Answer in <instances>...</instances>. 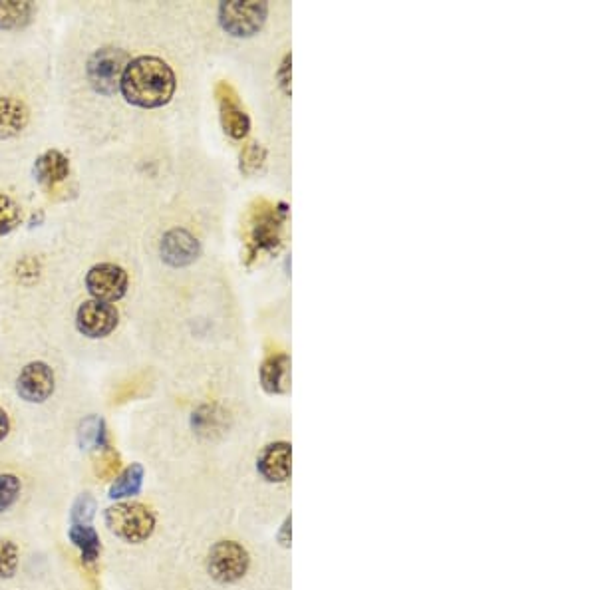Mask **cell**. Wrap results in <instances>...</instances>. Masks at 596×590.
<instances>
[{"label": "cell", "instance_id": "20", "mask_svg": "<svg viewBox=\"0 0 596 590\" xmlns=\"http://www.w3.org/2000/svg\"><path fill=\"white\" fill-rule=\"evenodd\" d=\"M96 509H98L96 499L90 493H82L72 505V513H70L72 525H92L96 517Z\"/></svg>", "mask_w": 596, "mask_h": 590}, {"label": "cell", "instance_id": "19", "mask_svg": "<svg viewBox=\"0 0 596 590\" xmlns=\"http://www.w3.org/2000/svg\"><path fill=\"white\" fill-rule=\"evenodd\" d=\"M20 551L18 545L10 539H0V581L12 579L18 573Z\"/></svg>", "mask_w": 596, "mask_h": 590}, {"label": "cell", "instance_id": "21", "mask_svg": "<svg viewBox=\"0 0 596 590\" xmlns=\"http://www.w3.org/2000/svg\"><path fill=\"white\" fill-rule=\"evenodd\" d=\"M22 221L20 207L14 199L0 193V237L12 233Z\"/></svg>", "mask_w": 596, "mask_h": 590}, {"label": "cell", "instance_id": "26", "mask_svg": "<svg viewBox=\"0 0 596 590\" xmlns=\"http://www.w3.org/2000/svg\"><path fill=\"white\" fill-rule=\"evenodd\" d=\"M8 432H10V420H8V414L0 408V442H4Z\"/></svg>", "mask_w": 596, "mask_h": 590}, {"label": "cell", "instance_id": "9", "mask_svg": "<svg viewBox=\"0 0 596 590\" xmlns=\"http://www.w3.org/2000/svg\"><path fill=\"white\" fill-rule=\"evenodd\" d=\"M257 473L271 485H283L291 479V443L265 445L257 457Z\"/></svg>", "mask_w": 596, "mask_h": 590}, {"label": "cell", "instance_id": "13", "mask_svg": "<svg viewBox=\"0 0 596 590\" xmlns=\"http://www.w3.org/2000/svg\"><path fill=\"white\" fill-rule=\"evenodd\" d=\"M291 382V358L287 354L271 356L261 366V384L269 394H283Z\"/></svg>", "mask_w": 596, "mask_h": 590}, {"label": "cell", "instance_id": "14", "mask_svg": "<svg viewBox=\"0 0 596 590\" xmlns=\"http://www.w3.org/2000/svg\"><path fill=\"white\" fill-rule=\"evenodd\" d=\"M28 108L18 98H0V140L18 136L28 124Z\"/></svg>", "mask_w": 596, "mask_h": 590}, {"label": "cell", "instance_id": "18", "mask_svg": "<svg viewBox=\"0 0 596 590\" xmlns=\"http://www.w3.org/2000/svg\"><path fill=\"white\" fill-rule=\"evenodd\" d=\"M32 4L30 2H16V0H4L0 2V30H16L30 22L32 16Z\"/></svg>", "mask_w": 596, "mask_h": 590}, {"label": "cell", "instance_id": "8", "mask_svg": "<svg viewBox=\"0 0 596 590\" xmlns=\"http://www.w3.org/2000/svg\"><path fill=\"white\" fill-rule=\"evenodd\" d=\"M18 396L28 404H42L54 394V372L44 362L26 364L16 380Z\"/></svg>", "mask_w": 596, "mask_h": 590}, {"label": "cell", "instance_id": "10", "mask_svg": "<svg viewBox=\"0 0 596 590\" xmlns=\"http://www.w3.org/2000/svg\"><path fill=\"white\" fill-rule=\"evenodd\" d=\"M217 100H219V112H221V122L225 132L235 140H243L249 134L251 122L239 102V96L229 84L221 82L217 86Z\"/></svg>", "mask_w": 596, "mask_h": 590}, {"label": "cell", "instance_id": "23", "mask_svg": "<svg viewBox=\"0 0 596 590\" xmlns=\"http://www.w3.org/2000/svg\"><path fill=\"white\" fill-rule=\"evenodd\" d=\"M277 229L279 221L273 215H263L255 223V239L259 247H273L277 245Z\"/></svg>", "mask_w": 596, "mask_h": 590}, {"label": "cell", "instance_id": "16", "mask_svg": "<svg viewBox=\"0 0 596 590\" xmlns=\"http://www.w3.org/2000/svg\"><path fill=\"white\" fill-rule=\"evenodd\" d=\"M70 543L80 551L82 563L94 565L102 553V541L92 525H72L68 531Z\"/></svg>", "mask_w": 596, "mask_h": 590}, {"label": "cell", "instance_id": "15", "mask_svg": "<svg viewBox=\"0 0 596 590\" xmlns=\"http://www.w3.org/2000/svg\"><path fill=\"white\" fill-rule=\"evenodd\" d=\"M144 477H146L144 465L142 463H132L120 475H116L108 497L112 501H124V499H132V497L140 495L142 487H144Z\"/></svg>", "mask_w": 596, "mask_h": 590}, {"label": "cell", "instance_id": "17", "mask_svg": "<svg viewBox=\"0 0 596 590\" xmlns=\"http://www.w3.org/2000/svg\"><path fill=\"white\" fill-rule=\"evenodd\" d=\"M78 443L86 451H106L108 449L106 422L98 416H88L78 428Z\"/></svg>", "mask_w": 596, "mask_h": 590}, {"label": "cell", "instance_id": "4", "mask_svg": "<svg viewBox=\"0 0 596 590\" xmlns=\"http://www.w3.org/2000/svg\"><path fill=\"white\" fill-rule=\"evenodd\" d=\"M130 56L120 48H102L96 50L86 66V76L90 86L104 96H112L120 90V82L126 66L130 64Z\"/></svg>", "mask_w": 596, "mask_h": 590}, {"label": "cell", "instance_id": "11", "mask_svg": "<svg viewBox=\"0 0 596 590\" xmlns=\"http://www.w3.org/2000/svg\"><path fill=\"white\" fill-rule=\"evenodd\" d=\"M199 257V241L185 229H171L161 239V259L171 267H187Z\"/></svg>", "mask_w": 596, "mask_h": 590}, {"label": "cell", "instance_id": "1", "mask_svg": "<svg viewBox=\"0 0 596 590\" xmlns=\"http://www.w3.org/2000/svg\"><path fill=\"white\" fill-rule=\"evenodd\" d=\"M175 88V72L157 56H138L130 60L120 82V92L126 102L146 110L169 104Z\"/></svg>", "mask_w": 596, "mask_h": 590}, {"label": "cell", "instance_id": "12", "mask_svg": "<svg viewBox=\"0 0 596 590\" xmlns=\"http://www.w3.org/2000/svg\"><path fill=\"white\" fill-rule=\"evenodd\" d=\"M70 175V161L68 157L58 149L44 151L34 161V177L42 185H58Z\"/></svg>", "mask_w": 596, "mask_h": 590}, {"label": "cell", "instance_id": "3", "mask_svg": "<svg viewBox=\"0 0 596 590\" xmlns=\"http://www.w3.org/2000/svg\"><path fill=\"white\" fill-rule=\"evenodd\" d=\"M251 569L249 551L237 541H217L207 553V573L217 585H237Z\"/></svg>", "mask_w": 596, "mask_h": 590}, {"label": "cell", "instance_id": "2", "mask_svg": "<svg viewBox=\"0 0 596 590\" xmlns=\"http://www.w3.org/2000/svg\"><path fill=\"white\" fill-rule=\"evenodd\" d=\"M104 523L112 535L130 545L146 543L155 531L157 517L148 505L138 501H120L104 511Z\"/></svg>", "mask_w": 596, "mask_h": 590}, {"label": "cell", "instance_id": "7", "mask_svg": "<svg viewBox=\"0 0 596 590\" xmlns=\"http://www.w3.org/2000/svg\"><path fill=\"white\" fill-rule=\"evenodd\" d=\"M118 326V310L100 300H86L78 306L76 328L88 338H106Z\"/></svg>", "mask_w": 596, "mask_h": 590}, {"label": "cell", "instance_id": "22", "mask_svg": "<svg viewBox=\"0 0 596 590\" xmlns=\"http://www.w3.org/2000/svg\"><path fill=\"white\" fill-rule=\"evenodd\" d=\"M20 479L12 473H0V515L6 513L20 497Z\"/></svg>", "mask_w": 596, "mask_h": 590}, {"label": "cell", "instance_id": "6", "mask_svg": "<svg viewBox=\"0 0 596 590\" xmlns=\"http://www.w3.org/2000/svg\"><path fill=\"white\" fill-rule=\"evenodd\" d=\"M86 289L94 300L118 302L128 293V273L112 263L96 265L86 275Z\"/></svg>", "mask_w": 596, "mask_h": 590}, {"label": "cell", "instance_id": "24", "mask_svg": "<svg viewBox=\"0 0 596 590\" xmlns=\"http://www.w3.org/2000/svg\"><path fill=\"white\" fill-rule=\"evenodd\" d=\"M120 471V455L106 449L98 461V475L100 477H114Z\"/></svg>", "mask_w": 596, "mask_h": 590}, {"label": "cell", "instance_id": "5", "mask_svg": "<svg viewBox=\"0 0 596 590\" xmlns=\"http://www.w3.org/2000/svg\"><path fill=\"white\" fill-rule=\"evenodd\" d=\"M267 2L231 0L219 4V22L223 30L237 38H249L257 34L267 20Z\"/></svg>", "mask_w": 596, "mask_h": 590}, {"label": "cell", "instance_id": "25", "mask_svg": "<svg viewBox=\"0 0 596 590\" xmlns=\"http://www.w3.org/2000/svg\"><path fill=\"white\" fill-rule=\"evenodd\" d=\"M241 159H243V167L245 169H249L251 163L257 167L261 163V159H263V149L259 148V144H249Z\"/></svg>", "mask_w": 596, "mask_h": 590}]
</instances>
